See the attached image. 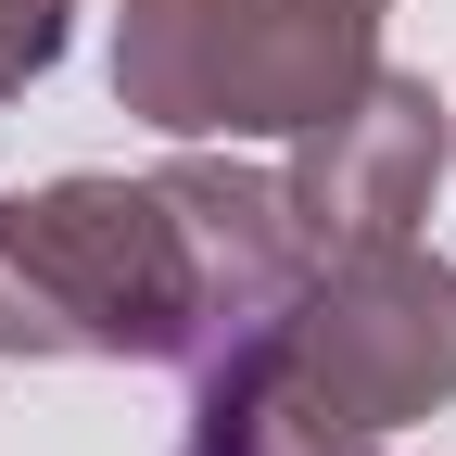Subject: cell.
Segmentation results:
<instances>
[{"mask_svg":"<svg viewBox=\"0 0 456 456\" xmlns=\"http://www.w3.org/2000/svg\"><path fill=\"white\" fill-rule=\"evenodd\" d=\"M368 13H380V0H368Z\"/></svg>","mask_w":456,"mask_h":456,"instance_id":"9c48e42d","label":"cell"},{"mask_svg":"<svg viewBox=\"0 0 456 456\" xmlns=\"http://www.w3.org/2000/svg\"><path fill=\"white\" fill-rule=\"evenodd\" d=\"M279 355L355 431H406V419L456 406V266L419 241L317 254L305 292L279 305Z\"/></svg>","mask_w":456,"mask_h":456,"instance_id":"3957f363","label":"cell"},{"mask_svg":"<svg viewBox=\"0 0 456 456\" xmlns=\"http://www.w3.org/2000/svg\"><path fill=\"white\" fill-rule=\"evenodd\" d=\"M152 191L178 203V241H191V266H203V355H216V342H241V330H279V305H292L305 266H317L305 216H292V178L228 165V152L191 140Z\"/></svg>","mask_w":456,"mask_h":456,"instance_id":"5b68a950","label":"cell"},{"mask_svg":"<svg viewBox=\"0 0 456 456\" xmlns=\"http://www.w3.org/2000/svg\"><path fill=\"white\" fill-rule=\"evenodd\" d=\"M64 26H77V0H0V102L64 64Z\"/></svg>","mask_w":456,"mask_h":456,"instance_id":"52a82bcc","label":"cell"},{"mask_svg":"<svg viewBox=\"0 0 456 456\" xmlns=\"http://www.w3.org/2000/svg\"><path fill=\"white\" fill-rule=\"evenodd\" d=\"M178 456H380V431L330 419L292 380L279 330H241V342H216V355H191V431H178Z\"/></svg>","mask_w":456,"mask_h":456,"instance_id":"8992f818","label":"cell"},{"mask_svg":"<svg viewBox=\"0 0 456 456\" xmlns=\"http://www.w3.org/2000/svg\"><path fill=\"white\" fill-rule=\"evenodd\" d=\"M431 165H444V102L431 77L380 64L342 114H317V127L292 140V216L317 254H355V241H406V228L431 216Z\"/></svg>","mask_w":456,"mask_h":456,"instance_id":"277c9868","label":"cell"},{"mask_svg":"<svg viewBox=\"0 0 456 456\" xmlns=\"http://www.w3.org/2000/svg\"><path fill=\"white\" fill-rule=\"evenodd\" d=\"M444 165H456V140H444Z\"/></svg>","mask_w":456,"mask_h":456,"instance_id":"ba28073f","label":"cell"},{"mask_svg":"<svg viewBox=\"0 0 456 456\" xmlns=\"http://www.w3.org/2000/svg\"><path fill=\"white\" fill-rule=\"evenodd\" d=\"M368 77V0H127L114 13V102L165 140H305Z\"/></svg>","mask_w":456,"mask_h":456,"instance_id":"7a4b0ae2","label":"cell"},{"mask_svg":"<svg viewBox=\"0 0 456 456\" xmlns=\"http://www.w3.org/2000/svg\"><path fill=\"white\" fill-rule=\"evenodd\" d=\"M0 355H102V368H191L203 355V266L152 178H51L0 191Z\"/></svg>","mask_w":456,"mask_h":456,"instance_id":"6da1fadb","label":"cell"}]
</instances>
